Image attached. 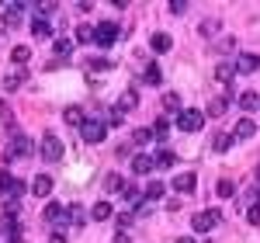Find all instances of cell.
<instances>
[{
  "mask_svg": "<svg viewBox=\"0 0 260 243\" xmlns=\"http://www.w3.org/2000/svg\"><path fill=\"white\" fill-rule=\"evenodd\" d=\"M80 136H83V142H87V146H98V142L108 136V125H104L101 118H87L80 125Z\"/></svg>",
  "mask_w": 260,
  "mask_h": 243,
  "instance_id": "6da1fadb",
  "label": "cell"
},
{
  "mask_svg": "<svg viewBox=\"0 0 260 243\" xmlns=\"http://www.w3.org/2000/svg\"><path fill=\"white\" fill-rule=\"evenodd\" d=\"M201 125H205V111H198V108H184L177 115V129H184V132H198Z\"/></svg>",
  "mask_w": 260,
  "mask_h": 243,
  "instance_id": "7a4b0ae2",
  "label": "cell"
},
{
  "mask_svg": "<svg viewBox=\"0 0 260 243\" xmlns=\"http://www.w3.org/2000/svg\"><path fill=\"white\" fill-rule=\"evenodd\" d=\"M42 157H45L49 163L62 160V139L56 136V132H45V136H42Z\"/></svg>",
  "mask_w": 260,
  "mask_h": 243,
  "instance_id": "3957f363",
  "label": "cell"
},
{
  "mask_svg": "<svg viewBox=\"0 0 260 243\" xmlns=\"http://www.w3.org/2000/svg\"><path fill=\"white\" fill-rule=\"evenodd\" d=\"M31 153H35L31 139H28V136H14V142L7 146V153H4V157H7V160H24V157H31Z\"/></svg>",
  "mask_w": 260,
  "mask_h": 243,
  "instance_id": "277c9868",
  "label": "cell"
},
{
  "mask_svg": "<svg viewBox=\"0 0 260 243\" xmlns=\"http://www.w3.org/2000/svg\"><path fill=\"white\" fill-rule=\"evenodd\" d=\"M222 223V212L219 208H208V212H194V219H191V229H198V233H205V229H212V226Z\"/></svg>",
  "mask_w": 260,
  "mask_h": 243,
  "instance_id": "5b68a950",
  "label": "cell"
},
{
  "mask_svg": "<svg viewBox=\"0 0 260 243\" xmlns=\"http://www.w3.org/2000/svg\"><path fill=\"white\" fill-rule=\"evenodd\" d=\"M94 42H98V45H104V49H108V45H115V42H118V24H115V21H101Z\"/></svg>",
  "mask_w": 260,
  "mask_h": 243,
  "instance_id": "8992f818",
  "label": "cell"
},
{
  "mask_svg": "<svg viewBox=\"0 0 260 243\" xmlns=\"http://www.w3.org/2000/svg\"><path fill=\"white\" fill-rule=\"evenodd\" d=\"M198 188V174H174V191L177 195H191Z\"/></svg>",
  "mask_w": 260,
  "mask_h": 243,
  "instance_id": "52a82bcc",
  "label": "cell"
},
{
  "mask_svg": "<svg viewBox=\"0 0 260 243\" xmlns=\"http://www.w3.org/2000/svg\"><path fill=\"white\" fill-rule=\"evenodd\" d=\"M257 70H260V56H253V52H243L236 59V73H257Z\"/></svg>",
  "mask_w": 260,
  "mask_h": 243,
  "instance_id": "ba28073f",
  "label": "cell"
},
{
  "mask_svg": "<svg viewBox=\"0 0 260 243\" xmlns=\"http://www.w3.org/2000/svg\"><path fill=\"white\" fill-rule=\"evenodd\" d=\"M28 4H4V24L7 28H14V24H21V11H24Z\"/></svg>",
  "mask_w": 260,
  "mask_h": 243,
  "instance_id": "9c48e42d",
  "label": "cell"
},
{
  "mask_svg": "<svg viewBox=\"0 0 260 243\" xmlns=\"http://www.w3.org/2000/svg\"><path fill=\"white\" fill-rule=\"evenodd\" d=\"M132 170H136V174H149V170H156V160H153L149 153H136V157H132Z\"/></svg>",
  "mask_w": 260,
  "mask_h": 243,
  "instance_id": "30bf717a",
  "label": "cell"
},
{
  "mask_svg": "<svg viewBox=\"0 0 260 243\" xmlns=\"http://www.w3.org/2000/svg\"><path fill=\"white\" fill-rule=\"evenodd\" d=\"M49 191H52V177H49V174H39V177L31 181V195H35V198H45Z\"/></svg>",
  "mask_w": 260,
  "mask_h": 243,
  "instance_id": "8fae6325",
  "label": "cell"
},
{
  "mask_svg": "<svg viewBox=\"0 0 260 243\" xmlns=\"http://www.w3.org/2000/svg\"><path fill=\"white\" fill-rule=\"evenodd\" d=\"M42 216H45V223H62V219H66V205H59V202H49Z\"/></svg>",
  "mask_w": 260,
  "mask_h": 243,
  "instance_id": "7c38bea8",
  "label": "cell"
},
{
  "mask_svg": "<svg viewBox=\"0 0 260 243\" xmlns=\"http://www.w3.org/2000/svg\"><path fill=\"white\" fill-rule=\"evenodd\" d=\"M136 104H139V94H136V90H121V98H118V104H115V111H121V115H125V111H132Z\"/></svg>",
  "mask_w": 260,
  "mask_h": 243,
  "instance_id": "4fadbf2b",
  "label": "cell"
},
{
  "mask_svg": "<svg viewBox=\"0 0 260 243\" xmlns=\"http://www.w3.org/2000/svg\"><path fill=\"white\" fill-rule=\"evenodd\" d=\"M253 132H257V122H253V118H240V122H236V132H233V139H250Z\"/></svg>",
  "mask_w": 260,
  "mask_h": 243,
  "instance_id": "5bb4252c",
  "label": "cell"
},
{
  "mask_svg": "<svg viewBox=\"0 0 260 243\" xmlns=\"http://www.w3.org/2000/svg\"><path fill=\"white\" fill-rule=\"evenodd\" d=\"M0 233H4L7 240H21V223H18V219H7V216H4V219H0Z\"/></svg>",
  "mask_w": 260,
  "mask_h": 243,
  "instance_id": "9a60e30c",
  "label": "cell"
},
{
  "mask_svg": "<svg viewBox=\"0 0 260 243\" xmlns=\"http://www.w3.org/2000/svg\"><path fill=\"white\" fill-rule=\"evenodd\" d=\"M233 77H236V63H219L215 66V80L219 83H233Z\"/></svg>",
  "mask_w": 260,
  "mask_h": 243,
  "instance_id": "2e32d148",
  "label": "cell"
},
{
  "mask_svg": "<svg viewBox=\"0 0 260 243\" xmlns=\"http://www.w3.org/2000/svg\"><path fill=\"white\" fill-rule=\"evenodd\" d=\"M62 122H66V125H83V108L80 104H70V108H66V111H62Z\"/></svg>",
  "mask_w": 260,
  "mask_h": 243,
  "instance_id": "e0dca14e",
  "label": "cell"
},
{
  "mask_svg": "<svg viewBox=\"0 0 260 243\" xmlns=\"http://www.w3.org/2000/svg\"><path fill=\"white\" fill-rule=\"evenodd\" d=\"M149 45H153L156 52H170V49H174V39H170L167 32H156V35L149 39Z\"/></svg>",
  "mask_w": 260,
  "mask_h": 243,
  "instance_id": "ac0fdd59",
  "label": "cell"
},
{
  "mask_svg": "<svg viewBox=\"0 0 260 243\" xmlns=\"http://www.w3.org/2000/svg\"><path fill=\"white\" fill-rule=\"evenodd\" d=\"M236 101H240L243 111H253V108H260V94H257V90H243Z\"/></svg>",
  "mask_w": 260,
  "mask_h": 243,
  "instance_id": "d6986e66",
  "label": "cell"
},
{
  "mask_svg": "<svg viewBox=\"0 0 260 243\" xmlns=\"http://www.w3.org/2000/svg\"><path fill=\"white\" fill-rule=\"evenodd\" d=\"M121 195H125V202H128V205H136V208H139V205L146 202V191L132 188V184H125V191H121Z\"/></svg>",
  "mask_w": 260,
  "mask_h": 243,
  "instance_id": "ffe728a7",
  "label": "cell"
},
{
  "mask_svg": "<svg viewBox=\"0 0 260 243\" xmlns=\"http://www.w3.org/2000/svg\"><path fill=\"white\" fill-rule=\"evenodd\" d=\"M149 132H153V139H156V142H163L167 136H170V122H167V118H156V122H153V129H149Z\"/></svg>",
  "mask_w": 260,
  "mask_h": 243,
  "instance_id": "44dd1931",
  "label": "cell"
},
{
  "mask_svg": "<svg viewBox=\"0 0 260 243\" xmlns=\"http://www.w3.org/2000/svg\"><path fill=\"white\" fill-rule=\"evenodd\" d=\"M66 219H70L73 226H83V223H87V212H83V205H70V208H66Z\"/></svg>",
  "mask_w": 260,
  "mask_h": 243,
  "instance_id": "7402d4cb",
  "label": "cell"
},
{
  "mask_svg": "<svg viewBox=\"0 0 260 243\" xmlns=\"http://www.w3.org/2000/svg\"><path fill=\"white\" fill-rule=\"evenodd\" d=\"M229 146H233V136H229V132H215V139H212V149H215V153H225Z\"/></svg>",
  "mask_w": 260,
  "mask_h": 243,
  "instance_id": "603a6c76",
  "label": "cell"
},
{
  "mask_svg": "<svg viewBox=\"0 0 260 243\" xmlns=\"http://www.w3.org/2000/svg\"><path fill=\"white\" fill-rule=\"evenodd\" d=\"M90 216H94L98 223H104V219H111V205H108V202H98L94 208H90Z\"/></svg>",
  "mask_w": 260,
  "mask_h": 243,
  "instance_id": "cb8c5ba5",
  "label": "cell"
},
{
  "mask_svg": "<svg viewBox=\"0 0 260 243\" xmlns=\"http://www.w3.org/2000/svg\"><path fill=\"white\" fill-rule=\"evenodd\" d=\"M52 49H56V59H62V56L73 52V42H70V39H56V42H52Z\"/></svg>",
  "mask_w": 260,
  "mask_h": 243,
  "instance_id": "d4e9b609",
  "label": "cell"
},
{
  "mask_svg": "<svg viewBox=\"0 0 260 243\" xmlns=\"http://www.w3.org/2000/svg\"><path fill=\"white\" fill-rule=\"evenodd\" d=\"M11 59L18 63V66H21V63H28V59H31V49H28V45H14V49H11Z\"/></svg>",
  "mask_w": 260,
  "mask_h": 243,
  "instance_id": "484cf974",
  "label": "cell"
},
{
  "mask_svg": "<svg viewBox=\"0 0 260 243\" xmlns=\"http://www.w3.org/2000/svg\"><path fill=\"white\" fill-rule=\"evenodd\" d=\"M94 35H98V28H90V24H80V28H77V42H80V45L94 42Z\"/></svg>",
  "mask_w": 260,
  "mask_h": 243,
  "instance_id": "4316f807",
  "label": "cell"
},
{
  "mask_svg": "<svg viewBox=\"0 0 260 243\" xmlns=\"http://www.w3.org/2000/svg\"><path fill=\"white\" fill-rule=\"evenodd\" d=\"M225 104H229L225 98H215V101L208 104V118H222L225 115Z\"/></svg>",
  "mask_w": 260,
  "mask_h": 243,
  "instance_id": "83f0119b",
  "label": "cell"
},
{
  "mask_svg": "<svg viewBox=\"0 0 260 243\" xmlns=\"http://www.w3.org/2000/svg\"><path fill=\"white\" fill-rule=\"evenodd\" d=\"M153 160H156V167H174V163H177V157H174V149H160Z\"/></svg>",
  "mask_w": 260,
  "mask_h": 243,
  "instance_id": "f1b7e54d",
  "label": "cell"
},
{
  "mask_svg": "<svg viewBox=\"0 0 260 243\" xmlns=\"http://www.w3.org/2000/svg\"><path fill=\"white\" fill-rule=\"evenodd\" d=\"M104 188H108V191H125V177H121V174H108V177H104Z\"/></svg>",
  "mask_w": 260,
  "mask_h": 243,
  "instance_id": "f546056e",
  "label": "cell"
},
{
  "mask_svg": "<svg viewBox=\"0 0 260 243\" xmlns=\"http://www.w3.org/2000/svg\"><path fill=\"white\" fill-rule=\"evenodd\" d=\"M215 191H219V198H233V195H236V184L229 181V177H222V181H219V188H215Z\"/></svg>",
  "mask_w": 260,
  "mask_h": 243,
  "instance_id": "4dcf8cb0",
  "label": "cell"
},
{
  "mask_svg": "<svg viewBox=\"0 0 260 243\" xmlns=\"http://www.w3.org/2000/svg\"><path fill=\"white\" fill-rule=\"evenodd\" d=\"M163 108H167V111H180V94L167 90V94H163Z\"/></svg>",
  "mask_w": 260,
  "mask_h": 243,
  "instance_id": "1f68e13d",
  "label": "cell"
},
{
  "mask_svg": "<svg viewBox=\"0 0 260 243\" xmlns=\"http://www.w3.org/2000/svg\"><path fill=\"white\" fill-rule=\"evenodd\" d=\"M14 181H18V177H11L7 170H0V195H7V198H11V188H14Z\"/></svg>",
  "mask_w": 260,
  "mask_h": 243,
  "instance_id": "d6a6232c",
  "label": "cell"
},
{
  "mask_svg": "<svg viewBox=\"0 0 260 243\" xmlns=\"http://www.w3.org/2000/svg\"><path fill=\"white\" fill-rule=\"evenodd\" d=\"M142 77H146V83H153V87H156V83L163 80V73H160V66H153V63H149V66H146V73H142Z\"/></svg>",
  "mask_w": 260,
  "mask_h": 243,
  "instance_id": "836d02e7",
  "label": "cell"
},
{
  "mask_svg": "<svg viewBox=\"0 0 260 243\" xmlns=\"http://www.w3.org/2000/svg\"><path fill=\"white\" fill-rule=\"evenodd\" d=\"M146 198L160 202V198H163V184H160V181H149V184H146Z\"/></svg>",
  "mask_w": 260,
  "mask_h": 243,
  "instance_id": "e575fe53",
  "label": "cell"
},
{
  "mask_svg": "<svg viewBox=\"0 0 260 243\" xmlns=\"http://www.w3.org/2000/svg\"><path fill=\"white\" fill-rule=\"evenodd\" d=\"M31 32H35L39 39H49V35H52V28H49V21H42V18H35V24H31Z\"/></svg>",
  "mask_w": 260,
  "mask_h": 243,
  "instance_id": "d590c367",
  "label": "cell"
},
{
  "mask_svg": "<svg viewBox=\"0 0 260 243\" xmlns=\"http://www.w3.org/2000/svg\"><path fill=\"white\" fill-rule=\"evenodd\" d=\"M201 35H205V39H212V35H215V32H219V21L215 18H208V21H201V28H198Z\"/></svg>",
  "mask_w": 260,
  "mask_h": 243,
  "instance_id": "8d00e7d4",
  "label": "cell"
},
{
  "mask_svg": "<svg viewBox=\"0 0 260 243\" xmlns=\"http://www.w3.org/2000/svg\"><path fill=\"white\" fill-rule=\"evenodd\" d=\"M21 83H24V70H18L14 77H7V80H4V87H7V90H18Z\"/></svg>",
  "mask_w": 260,
  "mask_h": 243,
  "instance_id": "74e56055",
  "label": "cell"
},
{
  "mask_svg": "<svg viewBox=\"0 0 260 243\" xmlns=\"http://www.w3.org/2000/svg\"><path fill=\"white\" fill-rule=\"evenodd\" d=\"M167 7H170V14H187V7H191V4H187V0H170Z\"/></svg>",
  "mask_w": 260,
  "mask_h": 243,
  "instance_id": "f35d334b",
  "label": "cell"
},
{
  "mask_svg": "<svg viewBox=\"0 0 260 243\" xmlns=\"http://www.w3.org/2000/svg\"><path fill=\"white\" fill-rule=\"evenodd\" d=\"M90 70H111V59L98 56V59H90Z\"/></svg>",
  "mask_w": 260,
  "mask_h": 243,
  "instance_id": "ab89813d",
  "label": "cell"
},
{
  "mask_svg": "<svg viewBox=\"0 0 260 243\" xmlns=\"http://www.w3.org/2000/svg\"><path fill=\"white\" fill-rule=\"evenodd\" d=\"M35 7H39L42 21H45V18H49V14H52V11H56V7H59V4H35Z\"/></svg>",
  "mask_w": 260,
  "mask_h": 243,
  "instance_id": "60d3db41",
  "label": "cell"
},
{
  "mask_svg": "<svg viewBox=\"0 0 260 243\" xmlns=\"http://www.w3.org/2000/svg\"><path fill=\"white\" fill-rule=\"evenodd\" d=\"M4 216H18V198H7L4 202Z\"/></svg>",
  "mask_w": 260,
  "mask_h": 243,
  "instance_id": "b9f144b4",
  "label": "cell"
},
{
  "mask_svg": "<svg viewBox=\"0 0 260 243\" xmlns=\"http://www.w3.org/2000/svg\"><path fill=\"white\" fill-rule=\"evenodd\" d=\"M132 139H136V142H139V146H142V142H149V139H153V132H149V129H139V132H136Z\"/></svg>",
  "mask_w": 260,
  "mask_h": 243,
  "instance_id": "7bdbcfd3",
  "label": "cell"
},
{
  "mask_svg": "<svg viewBox=\"0 0 260 243\" xmlns=\"http://www.w3.org/2000/svg\"><path fill=\"white\" fill-rule=\"evenodd\" d=\"M246 219H250V226H260V205H253V208L246 212Z\"/></svg>",
  "mask_w": 260,
  "mask_h": 243,
  "instance_id": "ee69618b",
  "label": "cell"
},
{
  "mask_svg": "<svg viewBox=\"0 0 260 243\" xmlns=\"http://www.w3.org/2000/svg\"><path fill=\"white\" fill-rule=\"evenodd\" d=\"M115 157H118V160H128V157H132V146H118Z\"/></svg>",
  "mask_w": 260,
  "mask_h": 243,
  "instance_id": "f6af8a7d",
  "label": "cell"
},
{
  "mask_svg": "<svg viewBox=\"0 0 260 243\" xmlns=\"http://www.w3.org/2000/svg\"><path fill=\"white\" fill-rule=\"evenodd\" d=\"M128 226H132V216H118V229H121V233H125Z\"/></svg>",
  "mask_w": 260,
  "mask_h": 243,
  "instance_id": "bcb514c9",
  "label": "cell"
},
{
  "mask_svg": "<svg viewBox=\"0 0 260 243\" xmlns=\"http://www.w3.org/2000/svg\"><path fill=\"white\" fill-rule=\"evenodd\" d=\"M49 243H70V236H66V233H52V236H49Z\"/></svg>",
  "mask_w": 260,
  "mask_h": 243,
  "instance_id": "7dc6e473",
  "label": "cell"
},
{
  "mask_svg": "<svg viewBox=\"0 0 260 243\" xmlns=\"http://www.w3.org/2000/svg\"><path fill=\"white\" fill-rule=\"evenodd\" d=\"M136 216H139V219H146V216H153V208H149V205H139V208H136Z\"/></svg>",
  "mask_w": 260,
  "mask_h": 243,
  "instance_id": "c3c4849f",
  "label": "cell"
},
{
  "mask_svg": "<svg viewBox=\"0 0 260 243\" xmlns=\"http://www.w3.org/2000/svg\"><path fill=\"white\" fill-rule=\"evenodd\" d=\"M111 243H128V236H125V233H118V236H115Z\"/></svg>",
  "mask_w": 260,
  "mask_h": 243,
  "instance_id": "681fc988",
  "label": "cell"
},
{
  "mask_svg": "<svg viewBox=\"0 0 260 243\" xmlns=\"http://www.w3.org/2000/svg\"><path fill=\"white\" fill-rule=\"evenodd\" d=\"M177 243H194V240H191V236H180V240Z\"/></svg>",
  "mask_w": 260,
  "mask_h": 243,
  "instance_id": "f907efd6",
  "label": "cell"
},
{
  "mask_svg": "<svg viewBox=\"0 0 260 243\" xmlns=\"http://www.w3.org/2000/svg\"><path fill=\"white\" fill-rule=\"evenodd\" d=\"M257 184H260V167H257Z\"/></svg>",
  "mask_w": 260,
  "mask_h": 243,
  "instance_id": "816d5d0a",
  "label": "cell"
},
{
  "mask_svg": "<svg viewBox=\"0 0 260 243\" xmlns=\"http://www.w3.org/2000/svg\"><path fill=\"white\" fill-rule=\"evenodd\" d=\"M7 243H21V240H7Z\"/></svg>",
  "mask_w": 260,
  "mask_h": 243,
  "instance_id": "f5cc1de1",
  "label": "cell"
},
{
  "mask_svg": "<svg viewBox=\"0 0 260 243\" xmlns=\"http://www.w3.org/2000/svg\"><path fill=\"white\" fill-rule=\"evenodd\" d=\"M257 202H260V191H257Z\"/></svg>",
  "mask_w": 260,
  "mask_h": 243,
  "instance_id": "db71d44e",
  "label": "cell"
}]
</instances>
